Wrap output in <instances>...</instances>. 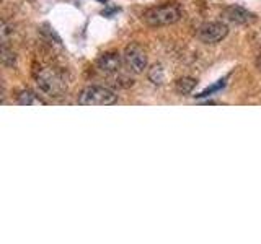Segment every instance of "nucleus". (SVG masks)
Wrapping results in <instances>:
<instances>
[{
	"instance_id": "f257e3e1",
	"label": "nucleus",
	"mask_w": 261,
	"mask_h": 244,
	"mask_svg": "<svg viewBox=\"0 0 261 244\" xmlns=\"http://www.w3.org/2000/svg\"><path fill=\"white\" fill-rule=\"evenodd\" d=\"M36 86L41 93L49 98H61L67 92V81L64 75L53 67H41L36 72Z\"/></svg>"
},
{
	"instance_id": "f03ea898",
	"label": "nucleus",
	"mask_w": 261,
	"mask_h": 244,
	"mask_svg": "<svg viewBox=\"0 0 261 244\" xmlns=\"http://www.w3.org/2000/svg\"><path fill=\"white\" fill-rule=\"evenodd\" d=\"M181 18V12L175 5H159L147 8L142 13V21L149 26H168V24L176 23Z\"/></svg>"
},
{
	"instance_id": "7ed1b4c3",
	"label": "nucleus",
	"mask_w": 261,
	"mask_h": 244,
	"mask_svg": "<svg viewBox=\"0 0 261 244\" xmlns=\"http://www.w3.org/2000/svg\"><path fill=\"white\" fill-rule=\"evenodd\" d=\"M118 101V95L106 86L92 85L80 92L77 103L82 106H111Z\"/></svg>"
},
{
	"instance_id": "20e7f679",
	"label": "nucleus",
	"mask_w": 261,
	"mask_h": 244,
	"mask_svg": "<svg viewBox=\"0 0 261 244\" xmlns=\"http://www.w3.org/2000/svg\"><path fill=\"white\" fill-rule=\"evenodd\" d=\"M228 35V26L222 21H207L199 26L198 39L204 44H216L225 39Z\"/></svg>"
},
{
	"instance_id": "39448f33",
	"label": "nucleus",
	"mask_w": 261,
	"mask_h": 244,
	"mask_svg": "<svg viewBox=\"0 0 261 244\" xmlns=\"http://www.w3.org/2000/svg\"><path fill=\"white\" fill-rule=\"evenodd\" d=\"M122 59L129 72L133 73H142L147 69V55L144 52V49L139 44H130L124 49V54H122Z\"/></svg>"
},
{
	"instance_id": "423d86ee",
	"label": "nucleus",
	"mask_w": 261,
	"mask_h": 244,
	"mask_svg": "<svg viewBox=\"0 0 261 244\" xmlns=\"http://www.w3.org/2000/svg\"><path fill=\"white\" fill-rule=\"evenodd\" d=\"M122 62H124V59L121 57V54L106 52L98 59L96 65L103 73H106V75H114V73H119V70L122 67Z\"/></svg>"
},
{
	"instance_id": "0eeeda50",
	"label": "nucleus",
	"mask_w": 261,
	"mask_h": 244,
	"mask_svg": "<svg viewBox=\"0 0 261 244\" xmlns=\"http://www.w3.org/2000/svg\"><path fill=\"white\" fill-rule=\"evenodd\" d=\"M224 16H225L227 21H230L233 24H247V23L255 20L253 13H250L247 8L239 7V5L227 7L225 10H224Z\"/></svg>"
},
{
	"instance_id": "6e6552de",
	"label": "nucleus",
	"mask_w": 261,
	"mask_h": 244,
	"mask_svg": "<svg viewBox=\"0 0 261 244\" xmlns=\"http://www.w3.org/2000/svg\"><path fill=\"white\" fill-rule=\"evenodd\" d=\"M16 101H18L20 104L23 106H39V104H44V101L41 100V98L33 93L31 89H23V92L18 93V96H16Z\"/></svg>"
},
{
	"instance_id": "1a4fd4ad",
	"label": "nucleus",
	"mask_w": 261,
	"mask_h": 244,
	"mask_svg": "<svg viewBox=\"0 0 261 244\" xmlns=\"http://www.w3.org/2000/svg\"><path fill=\"white\" fill-rule=\"evenodd\" d=\"M198 85V81L191 77H181L175 81V89L179 95H190L193 93V89Z\"/></svg>"
},
{
	"instance_id": "9d476101",
	"label": "nucleus",
	"mask_w": 261,
	"mask_h": 244,
	"mask_svg": "<svg viewBox=\"0 0 261 244\" xmlns=\"http://www.w3.org/2000/svg\"><path fill=\"white\" fill-rule=\"evenodd\" d=\"M147 77L152 81L153 85H163L165 83V69H163V65L160 64H155L149 69V73H147Z\"/></svg>"
},
{
	"instance_id": "9b49d317",
	"label": "nucleus",
	"mask_w": 261,
	"mask_h": 244,
	"mask_svg": "<svg viewBox=\"0 0 261 244\" xmlns=\"http://www.w3.org/2000/svg\"><path fill=\"white\" fill-rule=\"evenodd\" d=\"M0 59H2V64L5 67H15L16 65V54L13 49L8 47V44H2V49H0Z\"/></svg>"
},
{
	"instance_id": "f8f14e48",
	"label": "nucleus",
	"mask_w": 261,
	"mask_h": 244,
	"mask_svg": "<svg viewBox=\"0 0 261 244\" xmlns=\"http://www.w3.org/2000/svg\"><path fill=\"white\" fill-rule=\"evenodd\" d=\"M10 36H13V26L4 20L2 24H0V39H2V44H8Z\"/></svg>"
},
{
	"instance_id": "ddd939ff",
	"label": "nucleus",
	"mask_w": 261,
	"mask_h": 244,
	"mask_svg": "<svg viewBox=\"0 0 261 244\" xmlns=\"http://www.w3.org/2000/svg\"><path fill=\"white\" fill-rule=\"evenodd\" d=\"M224 85H225V81L224 80H219L217 83H214L212 86H209V88H206L204 92H201L199 95H194L198 100H201V98H206V96H211L212 93H216V92H219L220 88H224Z\"/></svg>"
},
{
	"instance_id": "4468645a",
	"label": "nucleus",
	"mask_w": 261,
	"mask_h": 244,
	"mask_svg": "<svg viewBox=\"0 0 261 244\" xmlns=\"http://www.w3.org/2000/svg\"><path fill=\"white\" fill-rule=\"evenodd\" d=\"M256 67H258V70H261V54L258 55V59H256Z\"/></svg>"
}]
</instances>
